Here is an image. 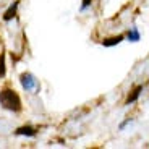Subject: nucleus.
<instances>
[{
  "label": "nucleus",
  "mask_w": 149,
  "mask_h": 149,
  "mask_svg": "<svg viewBox=\"0 0 149 149\" xmlns=\"http://www.w3.org/2000/svg\"><path fill=\"white\" fill-rule=\"evenodd\" d=\"M3 76H5V58L0 57V78H3Z\"/></svg>",
  "instance_id": "obj_8"
},
{
  "label": "nucleus",
  "mask_w": 149,
  "mask_h": 149,
  "mask_svg": "<svg viewBox=\"0 0 149 149\" xmlns=\"http://www.w3.org/2000/svg\"><path fill=\"white\" fill-rule=\"evenodd\" d=\"M19 83H21L23 89L28 91V93H33V91H37L39 84H37V79L34 78V74L31 73H23L19 76Z\"/></svg>",
  "instance_id": "obj_2"
},
{
  "label": "nucleus",
  "mask_w": 149,
  "mask_h": 149,
  "mask_svg": "<svg viewBox=\"0 0 149 149\" xmlns=\"http://www.w3.org/2000/svg\"><path fill=\"white\" fill-rule=\"evenodd\" d=\"M15 134H16V136H28V138H34V136L37 134V130H36L34 127H29V125H26V127L16 128Z\"/></svg>",
  "instance_id": "obj_3"
},
{
  "label": "nucleus",
  "mask_w": 149,
  "mask_h": 149,
  "mask_svg": "<svg viewBox=\"0 0 149 149\" xmlns=\"http://www.w3.org/2000/svg\"><path fill=\"white\" fill-rule=\"evenodd\" d=\"M141 93H143V86H138L136 89L131 93V96H128V99H127V105H130V104H133L136 99H138L139 96H141Z\"/></svg>",
  "instance_id": "obj_7"
},
{
  "label": "nucleus",
  "mask_w": 149,
  "mask_h": 149,
  "mask_svg": "<svg viewBox=\"0 0 149 149\" xmlns=\"http://www.w3.org/2000/svg\"><path fill=\"white\" fill-rule=\"evenodd\" d=\"M123 39H125V36H123V34L112 36V37H107V39H102V45H104V47H113V45H118Z\"/></svg>",
  "instance_id": "obj_4"
},
{
  "label": "nucleus",
  "mask_w": 149,
  "mask_h": 149,
  "mask_svg": "<svg viewBox=\"0 0 149 149\" xmlns=\"http://www.w3.org/2000/svg\"><path fill=\"white\" fill-rule=\"evenodd\" d=\"M91 3H93V0H83V3H81V11L88 10V8L91 7Z\"/></svg>",
  "instance_id": "obj_9"
},
{
  "label": "nucleus",
  "mask_w": 149,
  "mask_h": 149,
  "mask_svg": "<svg viewBox=\"0 0 149 149\" xmlns=\"http://www.w3.org/2000/svg\"><path fill=\"white\" fill-rule=\"evenodd\" d=\"M18 5H19V2H13V3L10 5V8H8L7 11L3 13V21H11V19L16 16V11H18Z\"/></svg>",
  "instance_id": "obj_5"
},
{
  "label": "nucleus",
  "mask_w": 149,
  "mask_h": 149,
  "mask_svg": "<svg viewBox=\"0 0 149 149\" xmlns=\"http://www.w3.org/2000/svg\"><path fill=\"white\" fill-rule=\"evenodd\" d=\"M127 39L131 41V42H138L139 39H141V34H139V31L136 29V28H131V29L128 31V34H127Z\"/></svg>",
  "instance_id": "obj_6"
},
{
  "label": "nucleus",
  "mask_w": 149,
  "mask_h": 149,
  "mask_svg": "<svg viewBox=\"0 0 149 149\" xmlns=\"http://www.w3.org/2000/svg\"><path fill=\"white\" fill-rule=\"evenodd\" d=\"M0 107L5 109V110L13 112V113L21 112L23 104H21L19 94L15 89H11V88H3L0 91Z\"/></svg>",
  "instance_id": "obj_1"
}]
</instances>
